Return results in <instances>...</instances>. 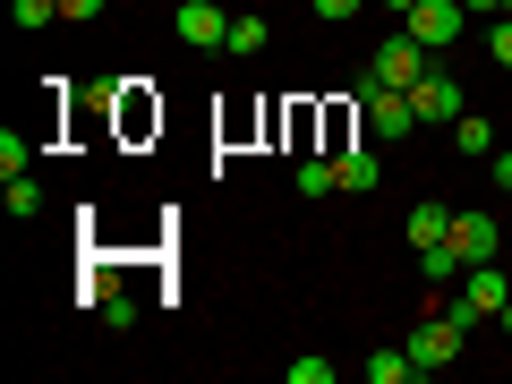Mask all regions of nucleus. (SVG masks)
<instances>
[{
  "mask_svg": "<svg viewBox=\"0 0 512 384\" xmlns=\"http://www.w3.org/2000/svg\"><path fill=\"white\" fill-rule=\"evenodd\" d=\"M359 111H367V128H376V137H410V128H419V111H410L402 86H367Z\"/></svg>",
  "mask_w": 512,
  "mask_h": 384,
  "instance_id": "6",
  "label": "nucleus"
},
{
  "mask_svg": "<svg viewBox=\"0 0 512 384\" xmlns=\"http://www.w3.org/2000/svg\"><path fill=\"white\" fill-rule=\"evenodd\" d=\"M504 299H512V282H504V265H470V274H461V299H444V316H453V325H478V316H504Z\"/></svg>",
  "mask_w": 512,
  "mask_h": 384,
  "instance_id": "1",
  "label": "nucleus"
},
{
  "mask_svg": "<svg viewBox=\"0 0 512 384\" xmlns=\"http://www.w3.org/2000/svg\"><path fill=\"white\" fill-rule=\"evenodd\" d=\"M9 214H18V222H35V214H43V188L26 180V171H18V180H9Z\"/></svg>",
  "mask_w": 512,
  "mask_h": 384,
  "instance_id": "15",
  "label": "nucleus"
},
{
  "mask_svg": "<svg viewBox=\"0 0 512 384\" xmlns=\"http://www.w3.org/2000/svg\"><path fill=\"white\" fill-rule=\"evenodd\" d=\"M384 9H393V18H410V9H419V0H384Z\"/></svg>",
  "mask_w": 512,
  "mask_h": 384,
  "instance_id": "23",
  "label": "nucleus"
},
{
  "mask_svg": "<svg viewBox=\"0 0 512 384\" xmlns=\"http://www.w3.org/2000/svg\"><path fill=\"white\" fill-rule=\"evenodd\" d=\"M410 111H419L427 128H453V120H461V77H444V69H427L419 86H410Z\"/></svg>",
  "mask_w": 512,
  "mask_h": 384,
  "instance_id": "5",
  "label": "nucleus"
},
{
  "mask_svg": "<svg viewBox=\"0 0 512 384\" xmlns=\"http://www.w3.org/2000/svg\"><path fill=\"white\" fill-rule=\"evenodd\" d=\"M367 0H316V18H359Z\"/></svg>",
  "mask_w": 512,
  "mask_h": 384,
  "instance_id": "21",
  "label": "nucleus"
},
{
  "mask_svg": "<svg viewBox=\"0 0 512 384\" xmlns=\"http://www.w3.org/2000/svg\"><path fill=\"white\" fill-rule=\"evenodd\" d=\"M367 77H376V86H419V77H427V43L419 35H410V26H402V35H384L376 43V60H367Z\"/></svg>",
  "mask_w": 512,
  "mask_h": 384,
  "instance_id": "2",
  "label": "nucleus"
},
{
  "mask_svg": "<svg viewBox=\"0 0 512 384\" xmlns=\"http://www.w3.org/2000/svg\"><path fill=\"white\" fill-rule=\"evenodd\" d=\"M222 52L256 60V52H265V18H231V43H222Z\"/></svg>",
  "mask_w": 512,
  "mask_h": 384,
  "instance_id": "13",
  "label": "nucleus"
},
{
  "mask_svg": "<svg viewBox=\"0 0 512 384\" xmlns=\"http://www.w3.org/2000/svg\"><path fill=\"white\" fill-rule=\"evenodd\" d=\"M180 43H197V52H222V43H231L222 0H180Z\"/></svg>",
  "mask_w": 512,
  "mask_h": 384,
  "instance_id": "7",
  "label": "nucleus"
},
{
  "mask_svg": "<svg viewBox=\"0 0 512 384\" xmlns=\"http://www.w3.org/2000/svg\"><path fill=\"white\" fill-rule=\"evenodd\" d=\"M359 376H367V384H410V376H419V359H410V342H402V350H367Z\"/></svg>",
  "mask_w": 512,
  "mask_h": 384,
  "instance_id": "11",
  "label": "nucleus"
},
{
  "mask_svg": "<svg viewBox=\"0 0 512 384\" xmlns=\"http://www.w3.org/2000/svg\"><path fill=\"white\" fill-rule=\"evenodd\" d=\"M333 180H342L350 197H367V188L384 180V163H376V154H359V146H333Z\"/></svg>",
  "mask_w": 512,
  "mask_h": 384,
  "instance_id": "9",
  "label": "nucleus"
},
{
  "mask_svg": "<svg viewBox=\"0 0 512 384\" xmlns=\"http://www.w3.org/2000/svg\"><path fill=\"white\" fill-rule=\"evenodd\" d=\"M9 18H18V26H52V18H60V0H18Z\"/></svg>",
  "mask_w": 512,
  "mask_h": 384,
  "instance_id": "17",
  "label": "nucleus"
},
{
  "mask_svg": "<svg viewBox=\"0 0 512 384\" xmlns=\"http://www.w3.org/2000/svg\"><path fill=\"white\" fill-rule=\"evenodd\" d=\"M291 384H333V359H291Z\"/></svg>",
  "mask_w": 512,
  "mask_h": 384,
  "instance_id": "19",
  "label": "nucleus"
},
{
  "mask_svg": "<svg viewBox=\"0 0 512 384\" xmlns=\"http://www.w3.org/2000/svg\"><path fill=\"white\" fill-rule=\"evenodd\" d=\"M453 146L461 154H495V128L478 120V111H461V120H453Z\"/></svg>",
  "mask_w": 512,
  "mask_h": 384,
  "instance_id": "12",
  "label": "nucleus"
},
{
  "mask_svg": "<svg viewBox=\"0 0 512 384\" xmlns=\"http://www.w3.org/2000/svg\"><path fill=\"white\" fill-rule=\"evenodd\" d=\"M461 333H470V325H453V316H419V333H410V359H419V376H436V367H453L461 359Z\"/></svg>",
  "mask_w": 512,
  "mask_h": 384,
  "instance_id": "3",
  "label": "nucleus"
},
{
  "mask_svg": "<svg viewBox=\"0 0 512 384\" xmlns=\"http://www.w3.org/2000/svg\"><path fill=\"white\" fill-rule=\"evenodd\" d=\"M26 154H35V146H26L18 128H0V171H9V180H18V171H26Z\"/></svg>",
  "mask_w": 512,
  "mask_h": 384,
  "instance_id": "16",
  "label": "nucleus"
},
{
  "mask_svg": "<svg viewBox=\"0 0 512 384\" xmlns=\"http://www.w3.org/2000/svg\"><path fill=\"white\" fill-rule=\"evenodd\" d=\"M453 248H461V265H487L495 256V214H453Z\"/></svg>",
  "mask_w": 512,
  "mask_h": 384,
  "instance_id": "8",
  "label": "nucleus"
},
{
  "mask_svg": "<svg viewBox=\"0 0 512 384\" xmlns=\"http://www.w3.org/2000/svg\"><path fill=\"white\" fill-rule=\"evenodd\" d=\"M436 239H453V205L419 197V205H410V248H436Z\"/></svg>",
  "mask_w": 512,
  "mask_h": 384,
  "instance_id": "10",
  "label": "nucleus"
},
{
  "mask_svg": "<svg viewBox=\"0 0 512 384\" xmlns=\"http://www.w3.org/2000/svg\"><path fill=\"white\" fill-rule=\"evenodd\" d=\"M487 52H495V69H512V18L487 26Z\"/></svg>",
  "mask_w": 512,
  "mask_h": 384,
  "instance_id": "18",
  "label": "nucleus"
},
{
  "mask_svg": "<svg viewBox=\"0 0 512 384\" xmlns=\"http://www.w3.org/2000/svg\"><path fill=\"white\" fill-rule=\"evenodd\" d=\"M325 188H342V180H333L325 154H308V163H299V197H325Z\"/></svg>",
  "mask_w": 512,
  "mask_h": 384,
  "instance_id": "14",
  "label": "nucleus"
},
{
  "mask_svg": "<svg viewBox=\"0 0 512 384\" xmlns=\"http://www.w3.org/2000/svg\"><path fill=\"white\" fill-rule=\"evenodd\" d=\"M410 35L427 43V52H444V43H461V26H470V9H461V0H419V9H410Z\"/></svg>",
  "mask_w": 512,
  "mask_h": 384,
  "instance_id": "4",
  "label": "nucleus"
},
{
  "mask_svg": "<svg viewBox=\"0 0 512 384\" xmlns=\"http://www.w3.org/2000/svg\"><path fill=\"white\" fill-rule=\"evenodd\" d=\"M487 163H495V188L512 197V154H487Z\"/></svg>",
  "mask_w": 512,
  "mask_h": 384,
  "instance_id": "22",
  "label": "nucleus"
},
{
  "mask_svg": "<svg viewBox=\"0 0 512 384\" xmlns=\"http://www.w3.org/2000/svg\"><path fill=\"white\" fill-rule=\"evenodd\" d=\"M103 9H111V0H60V18H77V26H86V18H103Z\"/></svg>",
  "mask_w": 512,
  "mask_h": 384,
  "instance_id": "20",
  "label": "nucleus"
}]
</instances>
